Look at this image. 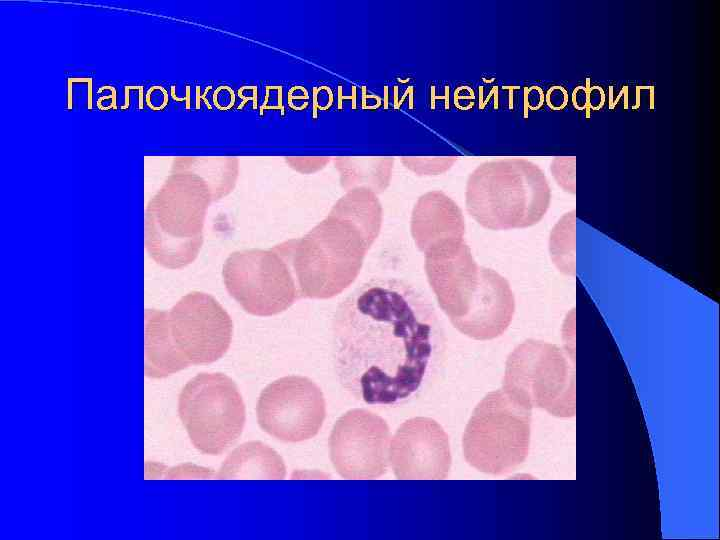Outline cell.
<instances>
[{
	"label": "cell",
	"mask_w": 720,
	"mask_h": 540,
	"mask_svg": "<svg viewBox=\"0 0 720 540\" xmlns=\"http://www.w3.org/2000/svg\"><path fill=\"white\" fill-rule=\"evenodd\" d=\"M333 354L341 385L370 405L399 406L436 377L444 330L430 300L396 278L371 279L338 305Z\"/></svg>",
	"instance_id": "obj_1"
},
{
	"label": "cell",
	"mask_w": 720,
	"mask_h": 540,
	"mask_svg": "<svg viewBox=\"0 0 720 540\" xmlns=\"http://www.w3.org/2000/svg\"><path fill=\"white\" fill-rule=\"evenodd\" d=\"M381 225L382 207L376 193L356 187L347 190L303 237L290 239V261L300 298L327 299L348 288Z\"/></svg>",
	"instance_id": "obj_2"
},
{
	"label": "cell",
	"mask_w": 720,
	"mask_h": 540,
	"mask_svg": "<svg viewBox=\"0 0 720 540\" xmlns=\"http://www.w3.org/2000/svg\"><path fill=\"white\" fill-rule=\"evenodd\" d=\"M466 209L489 230L527 228L541 221L551 202L542 169L523 158L484 162L469 175Z\"/></svg>",
	"instance_id": "obj_3"
},
{
	"label": "cell",
	"mask_w": 720,
	"mask_h": 540,
	"mask_svg": "<svg viewBox=\"0 0 720 540\" xmlns=\"http://www.w3.org/2000/svg\"><path fill=\"white\" fill-rule=\"evenodd\" d=\"M148 208L145 249L159 265L181 269L191 264L203 243L206 209L213 194L196 173L175 169Z\"/></svg>",
	"instance_id": "obj_4"
},
{
	"label": "cell",
	"mask_w": 720,
	"mask_h": 540,
	"mask_svg": "<svg viewBox=\"0 0 720 540\" xmlns=\"http://www.w3.org/2000/svg\"><path fill=\"white\" fill-rule=\"evenodd\" d=\"M532 410L511 400L502 389L486 394L466 425L462 448L466 462L480 472L506 475L527 458Z\"/></svg>",
	"instance_id": "obj_5"
},
{
	"label": "cell",
	"mask_w": 720,
	"mask_h": 540,
	"mask_svg": "<svg viewBox=\"0 0 720 540\" xmlns=\"http://www.w3.org/2000/svg\"><path fill=\"white\" fill-rule=\"evenodd\" d=\"M503 392L518 405L569 418L576 413L574 363L555 344L527 339L508 355Z\"/></svg>",
	"instance_id": "obj_6"
},
{
	"label": "cell",
	"mask_w": 720,
	"mask_h": 540,
	"mask_svg": "<svg viewBox=\"0 0 720 540\" xmlns=\"http://www.w3.org/2000/svg\"><path fill=\"white\" fill-rule=\"evenodd\" d=\"M178 414L193 446L220 455L241 435L245 405L235 382L223 373H200L178 398Z\"/></svg>",
	"instance_id": "obj_7"
},
{
	"label": "cell",
	"mask_w": 720,
	"mask_h": 540,
	"mask_svg": "<svg viewBox=\"0 0 720 540\" xmlns=\"http://www.w3.org/2000/svg\"><path fill=\"white\" fill-rule=\"evenodd\" d=\"M222 276L230 296L252 315L279 314L300 298L289 240L266 250L231 253L224 262Z\"/></svg>",
	"instance_id": "obj_8"
},
{
	"label": "cell",
	"mask_w": 720,
	"mask_h": 540,
	"mask_svg": "<svg viewBox=\"0 0 720 540\" xmlns=\"http://www.w3.org/2000/svg\"><path fill=\"white\" fill-rule=\"evenodd\" d=\"M326 403L321 389L303 376H285L260 394L257 419L269 435L284 442L313 438L322 427Z\"/></svg>",
	"instance_id": "obj_9"
},
{
	"label": "cell",
	"mask_w": 720,
	"mask_h": 540,
	"mask_svg": "<svg viewBox=\"0 0 720 540\" xmlns=\"http://www.w3.org/2000/svg\"><path fill=\"white\" fill-rule=\"evenodd\" d=\"M329 446L331 462L341 477L379 478L388 467L390 429L379 415L352 409L334 424Z\"/></svg>",
	"instance_id": "obj_10"
},
{
	"label": "cell",
	"mask_w": 720,
	"mask_h": 540,
	"mask_svg": "<svg viewBox=\"0 0 720 540\" xmlns=\"http://www.w3.org/2000/svg\"><path fill=\"white\" fill-rule=\"evenodd\" d=\"M173 339L190 365L219 360L230 347L233 322L210 294L193 291L168 311Z\"/></svg>",
	"instance_id": "obj_11"
},
{
	"label": "cell",
	"mask_w": 720,
	"mask_h": 540,
	"mask_svg": "<svg viewBox=\"0 0 720 540\" xmlns=\"http://www.w3.org/2000/svg\"><path fill=\"white\" fill-rule=\"evenodd\" d=\"M389 462L398 479H445L452 463L448 434L432 418H410L392 437Z\"/></svg>",
	"instance_id": "obj_12"
},
{
	"label": "cell",
	"mask_w": 720,
	"mask_h": 540,
	"mask_svg": "<svg viewBox=\"0 0 720 540\" xmlns=\"http://www.w3.org/2000/svg\"><path fill=\"white\" fill-rule=\"evenodd\" d=\"M424 255L428 283L440 308L453 324L470 306L478 287L480 266L464 239L443 243Z\"/></svg>",
	"instance_id": "obj_13"
},
{
	"label": "cell",
	"mask_w": 720,
	"mask_h": 540,
	"mask_svg": "<svg viewBox=\"0 0 720 540\" xmlns=\"http://www.w3.org/2000/svg\"><path fill=\"white\" fill-rule=\"evenodd\" d=\"M515 312V297L508 280L495 270L480 266L477 290L466 314L453 323L462 334L475 340L501 336Z\"/></svg>",
	"instance_id": "obj_14"
},
{
	"label": "cell",
	"mask_w": 720,
	"mask_h": 540,
	"mask_svg": "<svg viewBox=\"0 0 720 540\" xmlns=\"http://www.w3.org/2000/svg\"><path fill=\"white\" fill-rule=\"evenodd\" d=\"M410 229L417 248L425 253L443 243L464 239L462 210L439 190L421 195L413 207Z\"/></svg>",
	"instance_id": "obj_15"
},
{
	"label": "cell",
	"mask_w": 720,
	"mask_h": 540,
	"mask_svg": "<svg viewBox=\"0 0 720 540\" xmlns=\"http://www.w3.org/2000/svg\"><path fill=\"white\" fill-rule=\"evenodd\" d=\"M190 366L177 347L170 329L168 311H144V374L165 378Z\"/></svg>",
	"instance_id": "obj_16"
},
{
	"label": "cell",
	"mask_w": 720,
	"mask_h": 540,
	"mask_svg": "<svg viewBox=\"0 0 720 540\" xmlns=\"http://www.w3.org/2000/svg\"><path fill=\"white\" fill-rule=\"evenodd\" d=\"M286 469L276 451L261 442H247L236 448L223 463L220 478L283 479Z\"/></svg>",
	"instance_id": "obj_17"
},
{
	"label": "cell",
	"mask_w": 720,
	"mask_h": 540,
	"mask_svg": "<svg viewBox=\"0 0 720 540\" xmlns=\"http://www.w3.org/2000/svg\"><path fill=\"white\" fill-rule=\"evenodd\" d=\"M333 161L346 191L367 187L375 193L388 186L394 163L391 157H335Z\"/></svg>",
	"instance_id": "obj_18"
},
{
	"label": "cell",
	"mask_w": 720,
	"mask_h": 540,
	"mask_svg": "<svg viewBox=\"0 0 720 540\" xmlns=\"http://www.w3.org/2000/svg\"><path fill=\"white\" fill-rule=\"evenodd\" d=\"M175 169L189 170L202 177L209 185L213 200L227 195L234 188L238 176V159H187Z\"/></svg>",
	"instance_id": "obj_19"
},
{
	"label": "cell",
	"mask_w": 720,
	"mask_h": 540,
	"mask_svg": "<svg viewBox=\"0 0 720 540\" xmlns=\"http://www.w3.org/2000/svg\"><path fill=\"white\" fill-rule=\"evenodd\" d=\"M575 210L565 213L554 225L549 238L552 262L564 274H575Z\"/></svg>",
	"instance_id": "obj_20"
},
{
	"label": "cell",
	"mask_w": 720,
	"mask_h": 540,
	"mask_svg": "<svg viewBox=\"0 0 720 540\" xmlns=\"http://www.w3.org/2000/svg\"><path fill=\"white\" fill-rule=\"evenodd\" d=\"M456 157H402L403 165L417 175H438L449 170Z\"/></svg>",
	"instance_id": "obj_21"
},
{
	"label": "cell",
	"mask_w": 720,
	"mask_h": 540,
	"mask_svg": "<svg viewBox=\"0 0 720 540\" xmlns=\"http://www.w3.org/2000/svg\"><path fill=\"white\" fill-rule=\"evenodd\" d=\"M575 157H555L550 170L557 182L566 192L575 193Z\"/></svg>",
	"instance_id": "obj_22"
},
{
	"label": "cell",
	"mask_w": 720,
	"mask_h": 540,
	"mask_svg": "<svg viewBox=\"0 0 720 540\" xmlns=\"http://www.w3.org/2000/svg\"><path fill=\"white\" fill-rule=\"evenodd\" d=\"M329 157H286V162L300 172L309 173L323 168Z\"/></svg>",
	"instance_id": "obj_23"
},
{
	"label": "cell",
	"mask_w": 720,
	"mask_h": 540,
	"mask_svg": "<svg viewBox=\"0 0 720 540\" xmlns=\"http://www.w3.org/2000/svg\"><path fill=\"white\" fill-rule=\"evenodd\" d=\"M568 100V91L563 86H552L545 94V102L552 110H563L567 106Z\"/></svg>",
	"instance_id": "obj_24"
},
{
	"label": "cell",
	"mask_w": 720,
	"mask_h": 540,
	"mask_svg": "<svg viewBox=\"0 0 720 540\" xmlns=\"http://www.w3.org/2000/svg\"><path fill=\"white\" fill-rule=\"evenodd\" d=\"M545 101L543 90L539 86H532L528 89L527 104L531 110H538Z\"/></svg>",
	"instance_id": "obj_25"
},
{
	"label": "cell",
	"mask_w": 720,
	"mask_h": 540,
	"mask_svg": "<svg viewBox=\"0 0 720 540\" xmlns=\"http://www.w3.org/2000/svg\"><path fill=\"white\" fill-rule=\"evenodd\" d=\"M605 102V92L600 86H592L588 89V105L592 110H599Z\"/></svg>",
	"instance_id": "obj_26"
},
{
	"label": "cell",
	"mask_w": 720,
	"mask_h": 540,
	"mask_svg": "<svg viewBox=\"0 0 720 540\" xmlns=\"http://www.w3.org/2000/svg\"><path fill=\"white\" fill-rule=\"evenodd\" d=\"M573 106L577 110H584L588 105V89L585 86H578L572 93Z\"/></svg>",
	"instance_id": "obj_27"
},
{
	"label": "cell",
	"mask_w": 720,
	"mask_h": 540,
	"mask_svg": "<svg viewBox=\"0 0 720 540\" xmlns=\"http://www.w3.org/2000/svg\"><path fill=\"white\" fill-rule=\"evenodd\" d=\"M104 89H110V90L112 91V94H111L110 96H103V97L99 98V99H98V102H97V105H100L102 100L112 98V103H111V105L108 106L107 108H108V109H110V108L116 109L117 107H116V90H115V88H114V87H111V86H102V87L98 90V92H101V91L104 90Z\"/></svg>",
	"instance_id": "obj_28"
},
{
	"label": "cell",
	"mask_w": 720,
	"mask_h": 540,
	"mask_svg": "<svg viewBox=\"0 0 720 540\" xmlns=\"http://www.w3.org/2000/svg\"><path fill=\"white\" fill-rule=\"evenodd\" d=\"M74 81H86L88 82V108H92V78H82V79H75Z\"/></svg>",
	"instance_id": "obj_29"
},
{
	"label": "cell",
	"mask_w": 720,
	"mask_h": 540,
	"mask_svg": "<svg viewBox=\"0 0 720 540\" xmlns=\"http://www.w3.org/2000/svg\"><path fill=\"white\" fill-rule=\"evenodd\" d=\"M73 81H74V78H69V79H68V108H71V107H72V94H71L72 85H71V83H72Z\"/></svg>",
	"instance_id": "obj_30"
},
{
	"label": "cell",
	"mask_w": 720,
	"mask_h": 540,
	"mask_svg": "<svg viewBox=\"0 0 720 540\" xmlns=\"http://www.w3.org/2000/svg\"><path fill=\"white\" fill-rule=\"evenodd\" d=\"M129 89H130V86H125V104L120 107L121 109H127V108L129 107V103H130V101H129V98H130Z\"/></svg>",
	"instance_id": "obj_31"
},
{
	"label": "cell",
	"mask_w": 720,
	"mask_h": 540,
	"mask_svg": "<svg viewBox=\"0 0 720 540\" xmlns=\"http://www.w3.org/2000/svg\"><path fill=\"white\" fill-rule=\"evenodd\" d=\"M143 108V86L139 88V109Z\"/></svg>",
	"instance_id": "obj_32"
},
{
	"label": "cell",
	"mask_w": 720,
	"mask_h": 540,
	"mask_svg": "<svg viewBox=\"0 0 720 540\" xmlns=\"http://www.w3.org/2000/svg\"><path fill=\"white\" fill-rule=\"evenodd\" d=\"M200 99H201V97L199 95V87H197V95H196V107L197 108L200 107Z\"/></svg>",
	"instance_id": "obj_33"
},
{
	"label": "cell",
	"mask_w": 720,
	"mask_h": 540,
	"mask_svg": "<svg viewBox=\"0 0 720 540\" xmlns=\"http://www.w3.org/2000/svg\"><path fill=\"white\" fill-rule=\"evenodd\" d=\"M185 101H186V108L188 109L189 106H190V101H189V87H187V95H186Z\"/></svg>",
	"instance_id": "obj_34"
}]
</instances>
